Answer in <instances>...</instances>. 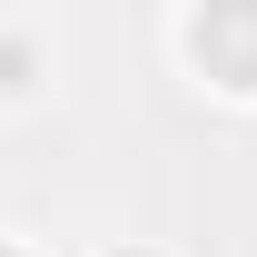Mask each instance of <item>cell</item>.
I'll return each mask as SVG.
<instances>
[{"label":"cell","mask_w":257,"mask_h":257,"mask_svg":"<svg viewBox=\"0 0 257 257\" xmlns=\"http://www.w3.org/2000/svg\"><path fill=\"white\" fill-rule=\"evenodd\" d=\"M198 60H218L237 89H257V0H218L198 20Z\"/></svg>","instance_id":"1"}]
</instances>
